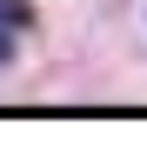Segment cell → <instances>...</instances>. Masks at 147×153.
<instances>
[{"label": "cell", "mask_w": 147, "mask_h": 153, "mask_svg": "<svg viewBox=\"0 0 147 153\" xmlns=\"http://www.w3.org/2000/svg\"><path fill=\"white\" fill-rule=\"evenodd\" d=\"M27 27H34V7H27V0H0V60H14V47H20Z\"/></svg>", "instance_id": "cell-1"}]
</instances>
